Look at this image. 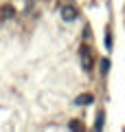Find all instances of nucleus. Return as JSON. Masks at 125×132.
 <instances>
[{"label":"nucleus","mask_w":125,"mask_h":132,"mask_svg":"<svg viewBox=\"0 0 125 132\" xmlns=\"http://www.w3.org/2000/svg\"><path fill=\"white\" fill-rule=\"evenodd\" d=\"M79 60H81V66L83 71H92V48L88 46V44H83L81 48H79Z\"/></svg>","instance_id":"1"},{"label":"nucleus","mask_w":125,"mask_h":132,"mask_svg":"<svg viewBox=\"0 0 125 132\" xmlns=\"http://www.w3.org/2000/svg\"><path fill=\"white\" fill-rule=\"evenodd\" d=\"M59 13H61V20H64V22H73V20L77 18L79 11H77V7H75V5H64Z\"/></svg>","instance_id":"2"},{"label":"nucleus","mask_w":125,"mask_h":132,"mask_svg":"<svg viewBox=\"0 0 125 132\" xmlns=\"http://www.w3.org/2000/svg\"><path fill=\"white\" fill-rule=\"evenodd\" d=\"M94 101V97L90 93H83V95H79V97H75V104L77 106H88V104H92Z\"/></svg>","instance_id":"3"},{"label":"nucleus","mask_w":125,"mask_h":132,"mask_svg":"<svg viewBox=\"0 0 125 132\" xmlns=\"http://www.w3.org/2000/svg\"><path fill=\"white\" fill-rule=\"evenodd\" d=\"M0 15H5V18H11V15H13V7H2V9H0Z\"/></svg>","instance_id":"4"},{"label":"nucleus","mask_w":125,"mask_h":132,"mask_svg":"<svg viewBox=\"0 0 125 132\" xmlns=\"http://www.w3.org/2000/svg\"><path fill=\"white\" fill-rule=\"evenodd\" d=\"M103 119H105V114H103V110H99V114H97V126H94L97 130H101V128H103Z\"/></svg>","instance_id":"5"},{"label":"nucleus","mask_w":125,"mask_h":132,"mask_svg":"<svg viewBox=\"0 0 125 132\" xmlns=\"http://www.w3.org/2000/svg\"><path fill=\"white\" fill-rule=\"evenodd\" d=\"M108 71H110V60H108V57H103V60H101V73L105 75Z\"/></svg>","instance_id":"6"},{"label":"nucleus","mask_w":125,"mask_h":132,"mask_svg":"<svg viewBox=\"0 0 125 132\" xmlns=\"http://www.w3.org/2000/svg\"><path fill=\"white\" fill-rule=\"evenodd\" d=\"M105 46H108V51L112 48V35H110V31H108V35H105Z\"/></svg>","instance_id":"7"},{"label":"nucleus","mask_w":125,"mask_h":132,"mask_svg":"<svg viewBox=\"0 0 125 132\" xmlns=\"http://www.w3.org/2000/svg\"><path fill=\"white\" fill-rule=\"evenodd\" d=\"M70 128H73V130H75V128H77V130H81V123H79V121H70Z\"/></svg>","instance_id":"8"}]
</instances>
